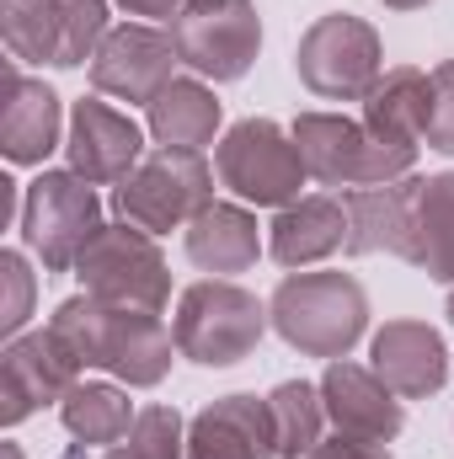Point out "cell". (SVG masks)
<instances>
[{
    "instance_id": "6da1fadb",
    "label": "cell",
    "mask_w": 454,
    "mask_h": 459,
    "mask_svg": "<svg viewBox=\"0 0 454 459\" xmlns=\"http://www.w3.org/2000/svg\"><path fill=\"white\" fill-rule=\"evenodd\" d=\"M48 332L75 352L81 368H108L123 385H161L171 368V347H177V332H166L161 310L108 305L97 294L65 299Z\"/></svg>"
},
{
    "instance_id": "7a4b0ae2",
    "label": "cell",
    "mask_w": 454,
    "mask_h": 459,
    "mask_svg": "<svg viewBox=\"0 0 454 459\" xmlns=\"http://www.w3.org/2000/svg\"><path fill=\"white\" fill-rule=\"evenodd\" d=\"M273 332L305 358H347L369 326V294L347 273H294L267 299Z\"/></svg>"
},
{
    "instance_id": "3957f363",
    "label": "cell",
    "mask_w": 454,
    "mask_h": 459,
    "mask_svg": "<svg viewBox=\"0 0 454 459\" xmlns=\"http://www.w3.org/2000/svg\"><path fill=\"white\" fill-rule=\"evenodd\" d=\"M294 144L305 155V171L327 187H380L412 177L417 144H390L363 128V117L337 113H300L294 117Z\"/></svg>"
},
{
    "instance_id": "277c9868",
    "label": "cell",
    "mask_w": 454,
    "mask_h": 459,
    "mask_svg": "<svg viewBox=\"0 0 454 459\" xmlns=\"http://www.w3.org/2000/svg\"><path fill=\"white\" fill-rule=\"evenodd\" d=\"M267 305H257V294H246L240 283L225 278H204L193 289H182L177 299V352L204 363V368H230L240 358H251V347L267 332Z\"/></svg>"
},
{
    "instance_id": "5b68a950",
    "label": "cell",
    "mask_w": 454,
    "mask_h": 459,
    "mask_svg": "<svg viewBox=\"0 0 454 459\" xmlns=\"http://www.w3.org/2000/svg\"><path fill=\"white\" fill-rule=\"evenodd\" d=\"M214 204V171L198 150H155L144 155L113 193V209L123 225H139L144 235L193 225Z\"/></svg>"
},
{
    "instance_id": "8992f818",
    "label": "cell",
    "mask_w": 454,
    "mask_h": 459,
    "mask_svg": "<svg viewBox=\"0 0 454 459\" xmlns=\"http://www.w3.org/2000/svg\"><path fill=\"white\" fill-rule=\"evenodd\" d=\"M108 0H0V38L11 59L75 70L108 38Z\"/></svg>"
},
{
    "instance_id": "52a82bcc",
    "label": "cell",
    "mask_w": 454,
    "mask_h": 459,
    "mask_svg": "<svg viewBox=\"0 0 454 459\" xmlns=\"http://www.w3.org/2000/svg\"><path fill=\"white\" fill-rule=\"evenodd\" d=\"M214 171L235 198L257 204V209H289L300 204L305 187V155L294 144V134H284L273 117H246L235 123L220 150H214Z\"/></svg>"
},
{
    "instance_id": "ba28073f",
    "label": "cell",
    "mask_w": 454,
    "mask_h": 459,
    "mask_svg": "<svg viewBox=\"0 0 454 459\" xmlns=\"http://www.w3.org/2000/svg\"><path fill=\"white\" fill-rule=\"evenodd\" d=\"M294 70L300 81L327 97V102H363L374 91V81L385 75V48H380V32L353 16V11H332V16H316L310 32L300 38L294 48Z\"/></svg>"
},
{
    "instance_id": "9c48e42d",
    "label": "cell",
    "mask_w": 454,
    "mask_h": 459,
    "mask_svg": "<svg viewBox=\"0 0 454 459\" xmlns=\"http://www.w3.org/2000/svg\"><path fill=\"white\" fill-rule=\"evenodd\" d=\"M75 278L86 283V294H97L108 305L166 310V299H171V267H166L155 235H144L139 225H102L92 235V246L81 251Z\"/></svg>"
},
{
    "instance_id": "30bf717a",
    "label": "cell",
    "mask_w": 454,
    "mask_h": 459,
    "mask_svg": "<svg viewBox=\"0 0 454 459\" xmlns=\"http://www.w3.org/2000/svg\"><path fill=\"white\" fill-rule=\"evenodd\" d=\"M97 230H102V204L92 182L75 171H43L22 193V240L43 256L48 273H70Z\"/></svg>"
},
{
    "instance_id": "8fae6325",
    "label": "cell",
    "mask_w": 454,
    "mask_h": 459,
    "mask_svg": "<svg viewBox=\"0 0 454 459\" xmlns=\"http://www.w3.org/2000/svg\"><path fill=\"white\" fill-rule=\"evenodd\" d=\"M171 43L204 81H240L262 48V16L251 0H188L171 16Z\"/></svg>"
},
{
    "instance_id": "7c38bea8",
    "label": "cell",
    "mask_w": 454,
    "mask_h": 459,
    "mask_svg": "<svg viewBox=\"0 0 454 459\" xmlns=\"http://www.w3.org/2000/svg\"><path fill=\"white\" fill-rule=\"evenodd\" d=\"M177 65H182V54H177L171 32H155L144 22H123L102 38V48L92 59V86L102 97L150 108L177 81Z\"/></svg>"
},
{
    "instance_id": "4fadbf2b",
    "label": "cell",
    "mask_w": 454,
    "mask_h": 459,
    "mask_svg": "<svg viewBox=\"0 0 454 459\" xmlns=\"http://www.w3.org/2000/svg\"><path fill=\"white\" fill-rule=\"evenodd\" d=\"M75 374H81L75 352L59 342L54 332H22V337H11L5 352H0V422L16 428L38 406L65 401L81 385Z\"/></svg>"
},
{
    "instance_id": "5bb4252c",
    "label": "cell",
    "mask_w": 454,
    "mask_h": 459,
    "mask_svg": "<svg viewBox=\"0 0 454 459\" xmlns=\"http://www.w3.org/2000/svg\"><path fill=\"white\" fill-rule=\"evenodd\" d=\"M321 401H327V422L347 438H369V444H390L406 428V411L396 401V390L374 374L358 368L347 358H332L321 374Z\"/></svg>"
},
{
    "instance_id": "9a60e30c",
    "label": "cell",
    "mask_w": 454,
    "mask_h": 459,
    "mask_svg": "<svg viewBox=\"0 0 454 459\" xmlns=\"http://www.w3.org/2000/svg\"><path fill=\"white\" fill-rule=\"evenodd\" d=\"M70 171L86 177L92 187L102 182H123L139 160H144V134L134 117H123L118 108L97 102V97H81L75 113H70Z\"/></svg>"
},
{
    "instance_id": "2e32d148",
    "label": "cell",
    "mask_w": 454,
    "mask_h": 459,
    "mask_svg": "<svg viewBox=\"0 0 454 459\" xmlns=\"http://www.w3.org/2000/svg\"><path fill=\"white\" fill-rule=\"evenodd\" d=\"M369 358H374V374L401 401L439 395L450 379V347L428 321H385L369 342Z\"/></svg>"
},
{
    "instance_id": "e0dca14e",
    "label": "cell",
    "mask_w": 454,
    "mask_h": 459,
    "mask_svg": "<svg viewBox=\"0 0 454 459\" xmlns=\"http://www.w3.org/2000/svg\"><path fill=\"white\" fill-rule=\"evenodd\" d=\"M188 459H278L267 395H225L188 428Z\"/></svg>"
},
{
    "instance_id": "ac0fdd59",
    "label": "cell",
    "mask_w": 454,
    "mask_h": 459,
    "mask_svg": "<svg viewBox=\"0 0 454 459\" xmlns=\"http://www.w3.org/2000/svg\"><path fill=\"white\" fill-rule=\"evenodd\" d=\"M59 97L22 75L16 59L5 65V108H0V150L11 166H43L59 150Z\"/></svg>"
},
{
    "instance_id": "d6986e66",
    "label": "cell",
    "mask_w": 454,
    "mask_h": 459,
    "mask_svg": "<svg viewBox=\"0 0 454 459\" xmlns=\"http://www.w3.org/2000/svg\"><path fill=\"white\" fill-rule=\"evenodd\" d=\"M423 177H401V182H380V187H353L347 204V251L353 256H374V251H396L406 246L412 230V204H417Z\"/></svg>"
},
{
    "instance_id": "ffe728a7",
    "label": "cell",
    "mask_w": 454,
    "mask_h": 459,
    "mask_svg": "<svg viewBox=\"0 0 454 459\" xmlns=\"http://www.w3.org/2000/svg\"><path fill=\"white\" fill-rule=\"evenodd\" d=\"M337 246H347V204L342 198H300L289 209H278L273 220V262L284 267H310L321 256H332Z\"/></svg>"
},
{
    "instance_id": "44dd1931",
    "label": "cell",
    "mask_w": 454,
    "mask_h": 459,
    "mask_svg": "<svg viewBox=\"0 0 454 459\" xmlns=\"http://www.w3.org/2000/svg\"><path fill=\"white\" fill-rule=\"evenodd\" d=\"M401 256H406L412 267H423L433 283H450L454 289V171L428 177V182L417 187L412 230H406Z\"/></svg>"
},
{
    "instance_id": "7402d4cb",
    "label": "cell",
    "mask_w": 454,
    "mask_h": 459,
    "mask_svg": "<svg viewBox=\"0 0 454 459\" xmlns=\"http://www.w3.org/2000/svg\"><path fill=\"white\" fill-rule=\"evenodd\" d=\"M423 123H428V75L417 65L385 70L363 97V128L390 144H423Z\"/></svg>"
},
{
    "instance_id": "603a6c76",
    "label": "cell",
    "mask_w": 454,
    "mask_h": 459,
    "mask_svg": "<svg viewBox=\"0 0 454 459\" xmlns=\"http://www.w3.org/2000/svg\"><path fill=\"white\" fill-rule=\"evenodd\" d=\"M220 97L204 81H171L155 102H150V134L161 150H204L220 134Z\"/></svg>"
},
{
    "instance_id": "cb8c5ba5",
    "label": "cell",
    "mask_w": 454,
    "mask_h": 459,
    "mask_svg": "<svg viewBox=\"0 0 454 459\" xmlns=\"http://www.w3.org/2000/svg\"><path fill=\"white\" fill-rule=\"evenodd\" d=\"M262 251L257 220L240 204H209L193 225H188V256L204 273H246Z\"/></svg>"
},
{
    "instance_id": "d4e9b609",
    "label": "cell",
    "mask_w": 454,
    "mask_h": 459,
    "mask_svg": "<svg viewBox=\"0 0 454 459\" xmlns=\"http://www.w3.org/2000/svg\"><path fill=\"white\" fill-rule=\"evenodd\" d=\"M134 417H139V411L128 406V395H123L118 385H75V390L59 401V422L70 428V438L97 444V449L123 444L128 428H134Z\"/></svg>"
},
{
    "instance_id": "484cf974",
    "label": "cell",
    "mask_w": 454,
    "mask_h": 459,
    "mask_svg": "<svg viewBox=\"0 0 454 459\" xmlns=\"http://www.w3.org/2000/svg\"><path fill=\"white\" fill-rule=\"evenodd\" d=\"M267 411H273L278 459H305L316 444H321V428H327V401H321V385L284 379V385L267 395Z\"/></svg>"
},
{
    "instance_id": "4316f807",
    "label": "cell",
    "mask_w": 454,
    "mask_h": 459,
    "mask_svg": "<svg viewBox=\"0 0 454 459\" xmlns=\"http://www.w3.org/2000/svg\"><path fill=\"white\" fill-rule=\"evenodd\" d=\"M128 455L134 459H188V428L177 406H144L128 428Z\"/></svg>"
},
{
    "instance_id": "83f0119b",
    "label": "cell",
    "mask_w": 454,
    "mask_h": 459,
    "mask_svg": "<svg viewBox=\"0 0 454 459\" xmlns=\"http://www.w3.org/2000/svg\"><path fill=\"white\" fill-rule=\"evenodd\" d=\"M0 289H5V299H0V332L22 337V326L32 316V267H27L22 251H0Z\"/></svg>"
},
{
    "instance_id": "f1b7e54d",
    "label": "cell",
    "mask_w": 454,
    "mask_h": 459,
    "mask_svg": "<svg viewBox=\"0 0 454 459\" xmlns=\"http://www.w3.org/2000/svg\"><path fill=\"white\" fill-rule=\"evenodd\" d=\"M423 144L454 155V65H439L428 75V123H423Z\"/></svg>"
},
{
    "instance_id": "f546056e",
    "label": "cell",
    "mask_w": 454,
    "mask_h": 459,
    "mask_svg": "<svg viewBox=\"0 0 454 459\" xmlns=\"http://www.w3.org/2000/svg\"><path fill=\"white\" fill-rule=\"evenodd\" d=\"M305 459H390V449H385V444H369V438L332 433V438H321V444H316Z\"/></svg>"
},
{
    "instance_id": "4dcf8cb0",
    "label": "cell",
    "mask_w": 454,
    "mask_h": 459,
    "mask_svg": "<svg viewBox=\"0 0 454 459\" xmlns=\"http://www.w3.org/2000/svg\"><path fill=\"white\" fill-rule=\"evenodd\" d=\"M128 16H177L182 11V0H118Z\"/></svg>"
},
{
    "instance_id": "1f68e13d",
    "label": "cell",
    "mask_w": 454,
    "mask_h": 459,
    "mask_svg": "<svg viewBox=\"0 0 454 459\" xmlns=\"http://www.w3.org/2000/svg\"><path fill=\"white\" fill-rule=\"evenodd\" d=\"M5 220H22V204H16V182L11 177H0V225Z\"/></svg>"
},
{
    "instance_id": "d6a6232c",
    "label": "cell",
    "mask_w": 454,
    "mask_h": 459,
    "mask_svg": "<svg viewBox=\"0 0 454 459\" xmlns=\"http://www.w3.org/2000/svg\"><path fill=\"white\" fill-rule=\"evenodd\" d=\"M385 5H390V11H423L428 0H385Z\"/></svg>"
},
{
    "instance_id": "836d02e7",
    "label": "cell",
    "mask_w": 454,
    "mask_h": 459,
    "mask_svg": "<svg viewBox=\"0 0 454 459\" xmlns=\"http://www.w3.org/2000/svg\"><path fill=\"white\" fill-rule=\"evenodd\" d=\"M0 459H22V449L16 444H0Z\"/></svg>"
},
{
    "instance_id": "e575fe53",
    "label": "cell",
    "mask_w": 454,
    "mask_h": 459,
    "mask_svg": "<svg viewBox=\"0 0 454 459\" xmlns=\"http://www.w3.org/2000/svg\"><path fill=\"white\" fill-rule=\"evenodd\" d=\"M102 459H134V455H128V444H123V449H108Z\"/></svg>"
},
{
    "instance_id": "d590c367",
    "label": "cell",
    "mask_w": 454,
    "mask_h": 459,
    "mask_svg": "<svg viewBox=\"0 0 454 459\" xmlns=\"http://www.w3.org/2000/svg\"><path fill=\"white\" fill-rule=\"evenodd\" d=\"M450 321H454V289H450Z\"/></svg>"
},
{
    "instance_id": "8d00e7d4",
    "label": "cell",
    "mask_w": 454,
    "mask_h": 459,
    "mask_svg": "<svg viewBox=\"0 0 454 459\" xmlns=\"http://www.w3.org/2000/svg\"><path fill=\"white\" fill-rule=\"evenodd\" d=\"M182 5H188V0H182Z\"/></svg>"
}]
</instances>
